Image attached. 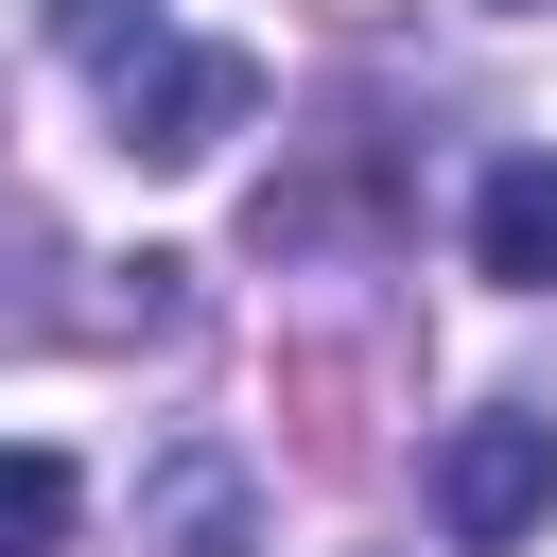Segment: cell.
<instances>
[{
  "mask_svg": "<svg viewBox=\"0 0 557 557\" xmlns=\"http://www.w3.org/2000/svg\"><path fill=\"white\" fill-rule=\"evenodd\" d=\"M35 17H52V52L87 70V104L122 122V157H139V174H209V157L261 122V52L174 35L157 0H35Z\"/></svg>",
  "mask_w": 557,
  "mask_h": 557,
  "instance_id": "obj_1",
  "label": "cell"
},
{
  "mask_svg": "<svg viewBox=\"0 0 557 557\" xmlns=\"http://www.w3.org/2000/svg\"><path fill=\"white\" fill-rule=\"evenodd\" d=\"M540 522H557V418H522V400L453 418V435H435V540H453V557H505V540H540Z\"/></svg>",
  "mask_w": 557,
  "mask_h": 557,
  "instance_id": "obj_2",
  "label": "cell"
},
{
  "mask_svg": "<svg viewBox=\"0 0 557 557\" xmlns=\"http://www.w3.org/2000/svg\"><path fill=\"white\" fill-rule=\"evenodd\" d=\"M139 522H157V557H261V487H244L226 435H174L157 487H139Z\"/></svg>",
  "mask_w": 557,
  "mask_h": 557,
  "instance_id": "obj_3",
  "label": "cell"
},
{
  "mask_svg": "<svg viewBox=\"0 0 557 557\" xmlns=\"http://www.w3.org/2000/svg\"><path fill=\"white\" fill-rule=\"evenodd\" d=\"M470 261H487L505 296H557V157H505V174L470 191Z\"/></svg>",
  "mask_w": 557,
  "mask_h": 557,
  "instance_id": "obj_4",
  "label": "cell"
},
{
  "mask_svg": "<svg viewBox=\"0 0 557 557\" xmlns=\"http://www.w3.org/2000/svg\"><path fill=\"white\" fill-rule=\"evenodd\" d=\"M70 522H87V470L70 453H0V557H52Z\"/></svg>",
  "mask_w": 557,
  "mask_h": 557,
  "instance_id": "obj_5",
  "label": "cell"
},
{
  "mask_svg": "<svg viewBox=\"0 0 557 557\" xmlns=\"http://www.w3.org/2000/svg\"><path fill=\"white\" fill-rule=\"evenodd\" d=\"M505 17H557V0H505Z\"/></svg>",
  "mask_w": 557,
  "mask_h": 557,
  "instance_id": "obj_6",
  "label": "cell"
}]
</instances>
